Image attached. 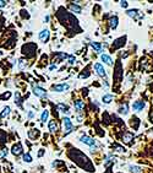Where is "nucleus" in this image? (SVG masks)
Masks as SVG:
<instances>
[{"label":"nucleus","mask_w":153,"mask_h":173,"mask_svg":"<svg viewBox=\"0 0 153 173\" xmlns=\"http://www.w3.org/2000/svg\"><path fill=\"white\" fill-rule=\"evenodd\" d=\"M62 124H64V131H65V135L70 134V133L72 131V129H74V125H72L71 120L66 117V118L62 119Z\"/></svg>","instance_id":"f257e3e1"},{"label":"nucleus","mask_w":153,"mask_h":173,"mask_svg":"<svg viewBox=\"0 0 153 173\" xmlns=\"http://www.w3.org/2000/svg\"><path fill=\"white\" fill-rule=\"evenodd\" d=\"M33 93L37 97H44V96H47L45 90L42 88V87H39V86H33Z\"/></svg>","instance_id":"f03ea898"},{"label":"nucleus","mask_w":153,"mask_h":173,"mask_svg":"<svg viewBox=\"0 0 153 173\" xmlns=\"http://www.w3.org/2000/svg\"><path fill=\"white\" fill-rule=\"evenodd\" d=\"M94 69H96V71H97V74L100 76V77H103V79H105L107 77V72H105V70H104V68L100 65V64H94Z\"/></svg>","instance_id":"7ed1b4c3"},{"label":"nucleus","mask_w":153,"mask_h":173,"mask_svg":"<svg viewBox=\"0 0 153 173\" xmlns=\"http://www.w3.org/2000/svg\"><path fill=\"white\" fill-rule=\"evenodd\" d=\"M69 85L67 84H61V85H53V90L55 92H64V91H67L69 90Z\"/></svg>","instance_id":"20e7f679"},{"label":"nucleus","mask_w":153,"mask_h":173,"mask_svg":"<svg viewBox=\"0 0 153 173\" xmlns=\"http://www.w3.org/2000/svg\"><path fill=\"white\" fill-rule=\"evenodd\" d=\"M145 106H146V103L143 101H136V102H134V104H132V108H134L135 112H141L145 108Z\"/></svg>","instance_id":"39448f33"},{"label":"nucleus","mask_w":153,"mask_h":173,"mask_svg":"<svg viewBox=\"0 0 153 173\" xmlns=\"http://www.w3.org/2000/svg\"><path fill=\"white\" fill-rule=\"evenodd\" d=\"M49 36H50V33H49L48 30H43V31L39 32V39H40L42 42H47V41L49 39Z\"/></svg>","instance_id":"423d86ee"},{"label":"nucleus","mask_w":153,"mask_h":173,"mask_svg":"<svg viewBox=\"0 0 153 173\" xmlns=\"http://www.w3.org/2000/svg\"><path fill=\"white\" fill-rule=\"evenodd\" d=\"M80 140H81L83 144H87V145H90V146H93V145L96 144V141H94L93 139L90 138V136H86V135H82V136L80 138Z\"/></svg>","instance_id":"0eeeda50"},{"label":"nucleus","mask_w":153,"mask_h":173,"mask_svg":"<svg viewBox=\"0 0 153 173\" xmlns=\"http://www.w3.org/2000/svg\"><path fill=\"white\" fill-rule=\"evenodd\" d=\"M126 14H127L130 17H132V19H140V17H142V15L140 14V11L136 10V9H135V10H129Z\"/></svg>","instance_id":"6e6552de"},{"label":"nucleus","mask_w":153,"mask_h":173,"mask_svg":"<svg viewBox=\"0 0 153 173\" xmlns=\"http://www.w3.org/2000/svg\"><path fill=\"white\" fill-rule=\"evenodd\" d=\"M11 152H12L15 156L20 155V153L22 152V146H21V144H16V145H14V146H12V150H11Z\"/></svg>","instance_id":"1a4fd4ad"},{"label":"nucleus","mask_w":153,"mask_h":173,"mask_svg":"<svg viewBox=\"0 0 153 173\" xmlns=\"http://www.w3.org/2000/svg\"><path fill=\"white\" fill-rule=\"evenodd\" d=\"M102 60H103L107 65H109V66L113 65V60H112V58H110L109 55H107V54H103V55H102Z\"/></svg>","instance_id":"9d476101"},{"label":"nucleus","mask_w":153,"mask_h":173,"mask_svg":"<svg viewBox=\"0 0 153 173\" xmlns=\"http://www.w3.org/2000/svg\"><path fill=\"white\" fill-rule=\"evenodd\" d=\"M132 139H134V134H132V133H126V134L122 136V141L126 142V144H129Z\"/></svg>","instance_id":"9b49d317"},{"label":"nucleus","mask_w":153,"mask_h":173,"mask_svg":"<svg viewBox=\"0 0 153 173\" xmlns=\"http://www.w3.org/2000/svg\"><path fill=\"white\" fill-rule=\"evenodd\" d=\"M83 107H85V103H83L82 101H80V100H78V101H76V102H75V109H76L77 112H81V110L83 109Z\"/></svg>","instance_id":"f8f14e48"},{"label":"nucleus","mask_w":153,"mask_h":173,"mask_svg":"<svg viewBox=\"0 0 153 173\" xmlns=\"http://www.w3.org/2000/svg\"><path fill=\"white\" fill-rule=\"evenodd\" d=\"M49 130H50L52 133H54V131L58 130V125H57V122H55V120H50V122H49Z\"/></svg>","instance_id":"ddd939ff"},{"label":"nucleus","mask_w":153,"mask_h":173,"mask_svg":"<svg viewBox=\"0 0 153 173\" xmlns=\"http://www.w3.org/2000/svg\"><path fill=\"white\" fill-rule=\"evenodd\" d=\"M109 25H110L112 28H116V26H118V17H116V16L112 17V19L109 20Z\"/></svg>","instance_id":"4468645a"},{"label":"nucleus","mask_w":153,"mask_h":173,"mask_svg":"<svg viewBox=\"0 0 153 173\" xmlns=\"http://www.w3.org/2000/svg\"><path fill=\"white\" fill-rule=\"evenodd\" d=\"M70 10H71L72 12H76V14H80V12H81V7H80L78 5H75V4H71V5H70Z\"/></svg>","instance_id":"2eb2a0df"},{"label":"nucleus","mask_w":153,"mask_h":173,"mask_svg":"<svg viewBox=\"0 0 153 173\" xmlns=\"http://www.w3.org/2000/svg\"><path fill=\"white\" fill-rule=\"evenodd\" d=\"M91 45L97 53H102V47H100V44H98V43H96V42H92Z\"/></svg>","instance_id":"dca6fc26"},{"label":"nucleus","mask_w":153,"mask_h":173,"mask_svg":"<svg viewBox=\"0 0 153 173\" xmlns=\"http://www.w3.org/2000/svg\"><path fill=\"white\" fill-rule=\"evenodd\" d=\"M112 100H113V96H112V95H104V96L102 97L103 103H110Z\"/></svg>","instance_id":"f3484780"},{"label":"nucleus","mask_w":153,"mask_h":173,"mask_svg":"<svg viewBox=\"0 0 153 173\" xmlns=\"http://www.w3.org/2000/svg\"><path fill=\"white\" fill-rule=\"evenodd\" d=\"M10 114V107H5L4 109H2V112L0 113V117L1 118H5V117H7Z\"/></svg>","instance_id":"a211bd4d"},{"label":"nucleus","mask_w":153,"mask_h":173,"mask_svg":"<svg viewBox=\"0 0 153 173\" xmlns=\"http://www.w3.org/2000/svg\"><path fill=\"white\" fill-rule=\"evenodd\" d=\"M15 103L17 104L19 107H21V96H20V93H19V92H16V93H15Z\"/></svg>","instance_id":"6ab92c4d"},{"label":"nucleus","mask_w":153,"mask_h":173,"mask_svg":"<svg viewBox=\"0 0 153 173\" xmlns=\"http://www.w3.org/2000/svg\"><path fill=\"white\" fill-rule=\"evenodd\" d=\"M119 113L120 114H127V104H124V106H121L120 108H119Z\"/></svg>","instance_id":"aec40b11"},{"label":"nucleus","mask_w":153,"mask_h":173,"mask_svg":"<svg viewBox=\"0 0 153 173\" xmlns=\"http://www.w3.org/2000/svg\"><path fill=\"white\" fill-rule=\"evenodd\" d=\"M58 109H61L64 113H65V112H66V113H69V112H70V110H67V109H69V108H67V106H65V104H61V103L58 104Z\"/></svg>","instance_id":"412c9836"},{"label":"nucleus","mask_w":153,"mask_h":173,"mask_svg":"<svg viewBox=\"0 0 153 173\" xmlns=\"http://www.w3.org/2000/svg\"><path fill=\"white\" fill-rule=\"evenodd\" d=\"M7 153H9V150H7V149H2V150L0 151V158L6 157V156H7Z\"/></svg>","instance_id":"4be33fe9"},{"label":"nucleus","mask_w":153,"mask_h":173,"mask_svg":"<svg viewBox=\"0 0 153 173\" xmlns=\"http://www.w3.org/2000/svg\"><path fill=\"white\" fill-rule=\"evenodd\" d=\"M48 115H49V112H48V110H44V112L42 113V118H40L42 122H45V120L48 119Z\"/></svg>","instance_id":"5701e85b"},{"label":"nucleus","mask_w":153,"mask_h":173,"mask_svg":"<svg viewBox=\"0 0 153 173\" xmlns=\"http://www.w3.org/2000/svg\"><path fill=\"white\" fill-rule=\"evenodd\" d=\"M23 161L30 163L31 161H32V157H31V155H28V153H25V155H23Z\"/></svg>","instance_id":"b1692460"},{"label":"nucleus","mask_w":153,"mask_h":173,"mask_svg":"<svg viewBox=\"0 0 153 173\" xmlns=\"http://www.w3.org/2000/svg\"><path fill=\"white\" fill-rule=\"evenodd\" d=\"M25 65H26V62H25L23 59H21V60H20V64H19L20 69H23V68H25Z\"/></svg>","instance_id":"393cba45"},{"label":"nucleus","mask_w":153,"mask_h":173,"mask_svg":"<svg viewBox=\"0 0 153 173\" xmlns=\"http://www.w3.org/2000/svg\"><path fill=\"white\" fill-rule=\"evenodd\" d=\"M10 97V93L7 92V93H4V95H1L0 96V100H5V98H9Z\"/></svg>","instance_id":"a878e982"},{"label":"nucleus","mask_w":153,"mask_h":173,"mask_svg":"<svg viewBox=\"0 0 153 173\" xmlns=\"http://www.w3.org/2000/svg\"><path fill=\"white\" fill-rule=\"evenodd\" d=\"M130 168H131V171H132V172H135V173H140V168H138V167H132V166H131Z\"/></svg>","instance_id":"bb28decb"},{"label":"nucleus","mask_w":153,"mask_h":173,"mask_svg":"<svg viewBox=\"0 0 153 173\" xmlns=\"http://www.w3.org/2000/svg\"><path fill=\"white\" fill-rule=\"evenodd\" d=\"M75 63V57H69V64H74Z\"/></svg>","instance_id":"cd10ccee"},{"label":"nucleus","mask_w":153,"mask_h":173,"mask_svg":"<svg viewBox=\"0 0 153 173\" xmlns=\"http://www.w3.org/2000/svg\"><path fill=\"white\" fill-rule=\"evenodd\" d=\"M127 5H129L127 1H121V2H120V6H121V7H127Z\"/></svg>","instance_id":"c85d7f7f"},{"label":"nucleus","mask_w":153,"mask_h":173,"mask_svg":"<svg viewBox=\"0 0 153 173\" xmlns=\"http://www.w3.org/2000/svg\"><path fill=\"white\" fill-rule=\"evenodd\" d=\"M4 6H6V1H4V0H0V7H4Z\"/></svg>","instance_id":"c756f323"},{"label":"nucleus","mask_w":153,"mask_h":173,"mask_svg":"<svg viewBox=\"0 0 153 173\" xmlns=\"http://www.w3.org/2000/svg\"><path fill=\"white\" fill-rule=\"evenodd\" d=\"M54 69H57V65H52L50 66V70H54Z\"/></svg>","instance_id":"7c9ffc66"},{"label":"nucleus","mask_w":153,"mask_h":173,"mask_svg":"<svg viewBox=\"0 0 153 173\" xmlns=\"http://www.w3.org/2000/svg\"><path fill=\"white\" fill-rule=\"evenodd\" d=\"M28 117H30V118L33 117V112H30V113H28Z\"/></svg>","instance_id":"2f4dec72"},{"label":"nucleus","mask_w":153,"mask_h":173,"mask_svg":"<svg viewBox=\"0 0 153 173\" xmlns=\"http://www.w3.org/2000/svg\"><path fill=\"white\" fill-rule=\"evenodd\" d=\"M44 21H49V16H45L44 17Z\"/></svg>","instance_id":"473e14b6"},{"label":"nucleus","mask_w":153,"mask_h":173,"mask_svg":"<svg viewBox=\"0 0 153 173\" xmlns=\"http://www.w3.org/2000/svg\"><path fill=\"white\" fill-rule=\"evenodd\" d=\"M151 122H152V123H153V112H152V113H151Z\"/></svg>","instance_id":"72a5a7b5"},{"label":"nucleus","mask_w":153,"mask_h":173,"mask_svg":"<svg viewBox=\"0 0 153 173\" xmlns=\"http://www.w3.org/2000/svg\"><path fill=\"white\" fill-rule=\"evenodd\" d=\"M0 54H1V53H0Z\"/></svg>","instance_id":"f704fd0d"}]
</instances>
